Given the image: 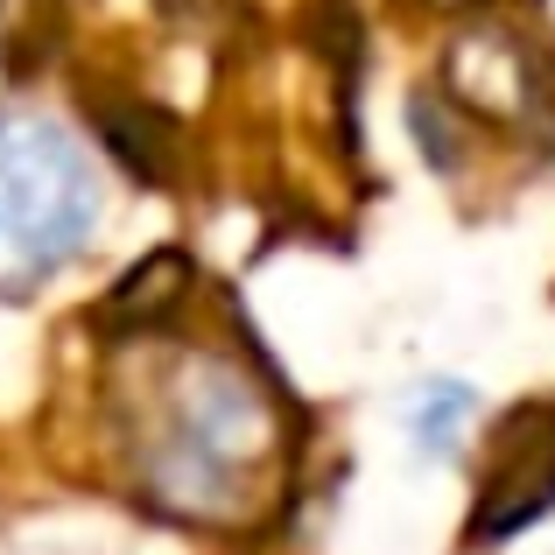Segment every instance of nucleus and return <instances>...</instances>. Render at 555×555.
Returning <instances> with one entry per match:
<instances>
[{"instance_id": "nucleus-1", "label": "nucleus", "mask_w": 555, "mask_h": 555, "mask_svg": "<svg viewBox=\"0 0 555 555\" xmlns=\"http://www.w3.org/2000/svg\"><path fill=\"white\" fill-rule=\"evenodd\" d=\"M106 436L141 500L197 528H246L288 478L274 387L218 345L149 331L106 373Z\"/></svg>"}, {"instance_id": "nucleus-2", "label": "nucleus", "mask_w": 555, "mask_h": 555, "mask_svg": "<svg viewBox=\"0 0 555 555\" xmlns=\"http://www.w3.org/2000/svg\"><path fill=\"white\" fill-rule=\"evenodd\" d=\"M99 225V183L56 120L0 113V296L50 282Z\"/></svg>"}, {"instance_id": "nucleus-3", "label": "nucleus", "mask_w": 555, "mask_h": 555, "mask_svg": "<svg viewBox=\"0 0 555 555\" xmlns=\"http://www.w3.org/2000/svg\"><path fill=\"white\" fill-rule=\"evenodd\" d=\"M555 506V401H520L492 422L478 472L472 542H506Z\"/></svg>"}, {"instance_id": "nucleus-4", "label": "nucleus", "mask_w": 555, "mask_h": 555, "mask_svg": "<svg viewBox=\"0 0 555 555\" xmlns=\"http://www.w3.org/2000/svg\"><path fill=\"white\" fill-rule=\"evenodd\" d=\"M443 92L457 99L464 113L500 127H528L542 113V64L534 50L514 36L506 22H464L443 50Z\"/></svg>"}, {"instance_id": "nucleus-5", "label": "nucleus", "mask_w": 555, "mask_h": 555, "mask_svg": "<svg viewBox=\"0 0 555 555\" xmlns=\"http://www.w3.org/2000/svg\"><path fill=\"white\" fill-rule=\"evenodd\" d=\"M190 282H197V274H190L183 254H149V260H141V268L106 296V331H120V338H127V331H163L169 317L183 310Z\"/></svg>"}, {"instance_id": "nucleus-6", "label": "nucleus", "mask_w": 555, "mask_h": 555, "mask_svg": "<svg viewBox=\"0 0 555 555\" xmlns=\"http://www.w3.org/2000/svg\"><path fill=\"white\" fill-rule=\"evenodd\" d=\"M472 415V393L457 387V379H436L429 393L415 401V443L422 450H450L457 443V422Z\"/></svg>"}]
</instances>
